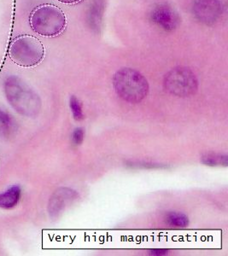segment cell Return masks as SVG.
Masks as SVG:
<instances>
[{
  "label": "cell",
  "instance_id": "cell-1",
  "mask_svg": "<svg viewBox=\"0 0 228 256\" xmlns=\"http://www.w3.org/2000/svg\"><path fill=\"white\" fill-rule=\"evenodd\" d=\"M6 99L18 113L24 116H36L41 110V100L34 90L18 77L4 82Z\"/></svg>",
  "mask_w": 228,
  "mask_h": 256
},
{
  "label": "cell",
  "instance_id": "cell-2",
  "mask_svg": "<svg viewBox=\"0 0 228 256\" xmlns=\"http://www.w3.org/2000/svg\"><path fill=\"white\" fill-rule=\"evenodd\" d=\"M30 24L37 34L52 38L64 31L67 19L64 12L58 6L44 4L32 10Z\"/></svg>",
  "mask_w": 228,
  "mask_h": 256
},
{
  "label": "cell",
  "instance_id": "cell-3",
  "mask_svg": "<svg viewBox=\"0 0 228 256\" xmlns=\"http://www.w3.org/2000/svg\"><path fill=\"white\" fill-rule=\"evenodd\" d=\"M113 86L117 95L131 104L143 101L149 92V84L144 76L131 68L118 70L113 77Z\"/></svg>",
  "mask_w": 228,
  "mask_h": 256
},
{
  "label": "cell",
  "instance_id": "cell-4",
  "mask_svg": "<svg viewBox=\"0 0 228 256\" xmlns=\"http://www.w3.org/2000/svg\"><path fill=\"white\" fill-rule=\"evenodd\" d=\"M9 56L18 66L36 67L43 61L46 54L44 44L32 35H20L12 41L9 48Z\"/></svg>",
  "mask_w": 228,
  "mask_h": 256
},
{
  "label": "cell",
  "instance_id": "cell-5",
  "mask_svg": "<svg viewBox=\"0 0 228 256\" xmlns=\"http://www.w3.org/2000/svg\"><path fill=\"white\" fill-rule=\"evenodd\" d=\"M165 90L174 96H192L198 88V82L195 74L188 68L178 67L170 70L164 77Z\"/></svg>",
  "mask_w": 228,
  "mask_h": 256
},
{
  "label": "cell",
  "instance_id": "cell-6",
  "mask_svg": "<svg viewBox=\"0 0 228 256\" xmlns=\"http://www.w3.org/2000/svg\"><path fill=\"white\" fill-rule=\"evenodd\" d=\"M192 10L199 22L210 26L222 18L223 6L220 0H193Z\"/></svg>",
  "mask_w": 228,
  "mask_h": 256
},
{
  "label": "cell",
  "instance_id": "cell-7",
  "mask_svg": "<svg viewBox=\"0 0 228 256\" xmlns=\"http://www.w3.org/2000/svg\"><path fill=\"white\" fill-rule=\"evenodd\" d=\"M150 18L153 24L160 26L165 31L176 30L180 22V18L178 12L172 6L166 4L156 6L150 12Z\"/></svg>",
  "mask_w": 228,
  "mask_h": 256
},
{
  "label": "cell",
  "instance_id": "cell-8",
  "mask_svg": "<svg viewBox=\"0 0 228 256\" xmlns=\"http://www.w3.org/2000/svg\"><path fill=\"white\" fill-rule=\"evenodd\" d=\"M79 198V194L72 189L60 188L53 193L48 204L50 216L56 218L66 208Z\"/></svg>",
  "mask_w": 228,
  "mask_h": 256
},
{
  "label": "cell",
  "instance_id": "cell-9",
  "mask_svg": "<svg viewBox=\"0 0 228 256\" xmlns=\"http://www.w3.org/2000/svg\"><path fill=\"white\" fill-rule=\"evenodd\" d=\"M106 3L104 0H94L88 12V24L94 32H98L102 28Z\"/></svg>",
  "mask_w": 228,
  "mask_h": 256
},
{
  "label": "cell",
  "instance_id": "cell-10",
  "mask_svg": "<svg viewBox=\"0 0 228 256\" xmlns=\"http://www.w3.org/2000/svg\"><path fill=\"white\" fill-rule=\"evenodd\" d=\"M22 190L19 186H12L6 192L0 193V208L10 210L16 207L20 201Z\"/></svg>",
  "mask_w": 228,
  "mask_h": 256
},
{
  "label": "cell",
  "instance_id": "cell-11",
  "mask_svg": "<svg viewBox=\"0 0 228 256\" xmlns=\"http://www.w3.org/2000/svg\"><path fill=\"white\" fill-rule=\"evenodd\" d=\"M16 130V123L8 112L0 108V137L8 138Z\"/></svg>",
  "mask_w": 228,
  "mask_h": 256
},
{
  "label": "cell",
  "instance_id": "cell-12",
  "mask_svg": "<svg viewBox=\"0 0 228 256\" xmlns=\"http://www.w3.org/2000/svg\"><path fill=\"white\" fill-rule=\"evenodd\" d=\"M165 223L168 226L174 228H184L189 224V218L188 216L178 212H170L165 216Z\"/></svg>",
  "mask_w": 228,
  "mask_h": 256
},
{
  "label": "cell",
  "instance_id": "cell-13",
  "mask_svg": "<svg viewBox=\"0 0 228 256\" xmlns=\"http://www.w3.org/2000/svg\"><path fill=\"white\" fill-rule=\"evenodd\" d=\"M202 162L207 166H228V158L226 154L210 153L202 156Z\"/></svg>",
  "mask_w": 228,
  "mask_h": 256
},
{
  "label": "cell",
  "instance_id": "cell-14",
  "mask_svg": "<svg viewBox=\"0 0 228 256\" xmlns=\"http://www.w3.org/2000/svg\"><path fill=\"white\" fill-rule=\"evenodd\" d=\"M70 106L71 111L73 113V116L76 120H82L84 119V114L82 110V104L79 99L76 96H71L70 99Z\"/></svg>",
  "mask_w": 228,
  "mask_h": 256
},
{
  "label": "cell",
  "instance_id": "cell-15",
  "mask_svg": "<svg viewBox=\"0 0 228 256\" xmlns=\"http://www.w3.org/2000/svg\"><path fill=\"white\" fill-rule=\"evenodd\" d=\"M126 165L131 168H166L164 164L159 163L152 162H144V160H130L126 162Z\"/></svg>",
  "mask_w": 228,
  "mask_h": 256
},
{
  "label": "cell",
  "instance_id": "cell-16",
  "mask_svg": "<svg viewBox=\"0 0 228 256\" xmlns=\"http://www.w3.org/2000/svg\"><path fill=\"white\" fill-rule=\"evenodd\" d=\"M85 137V132L82 128H76V130L74 131L73 135H72V140L73 142L76 146H80L82 144L83 140Z\"/></svg>",
  "mask_w": 228,
  "mask_h": 256
},
{
  "label": "cell",
  "instance_id": "cell-17",
  "mask_svg": "<svg viewBox=\"0 0 228 256\" xmlns=\"http://www.w3.org/2000/svg\"><path fill=\"white\" fill-rule=\"evenodd\" d=\"M149 254L150 256H162L168 254V250L164 248H154L149 251Z\"/></svg>",
  "mask_w": 228,
  "mask_h": 256
},
{
  "label": "cell",
  "instance_id": "cell-18",
  "mask_svg": "<svg viewBox=\"0 0 228 256\" xmlns=\"http://www.w3.org/2000/svg\"><path fill=\"white\" fill-rule=\"evenodd\" d=\"M58 1L65 4H76L82 2V0H58Z\"/></svg>",
  "mask_w": 228,
  "mask_h": 256
}]
</instances>
